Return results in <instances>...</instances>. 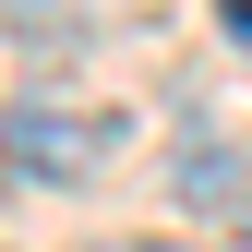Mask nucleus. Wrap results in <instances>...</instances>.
<instances>
[{"mask_svg":"<svg viewBox=\"0 0 252 252\" xmlns=\"http://www.w3.org/2000/svg\"><path fill=\"white\" fill-rule=\"evenodd\" d=\"M180 204H240V156L228 144H180Z\"/></svg>","mask_w":252,"mask_h":252,"instance_id":"2","label":"nucleus"},{"mask_svg":"<svg viewBox=\"0 0 252 252\" xmlns=\"http://www.w3.org/2000/svg\"><path fill=\"white\" fill-rule=\"evenodd\" d=\"M96 252H180V240H96Z\"/></svg>","mask_w":252,"mask_h":252,"instance_id":"4","label":"nucleus"},{"mask_svg":"<svg viewBox=\"0 0 252 252\" xmlns=\"http://www.w3.org/2000/svg\"><path fill=\"white\" fill-rule=\"evenodd\" d=\"M0 156H12L24 180H84L108 156V120L96 108H60V96H12L0 108Z\"/></svg>","mask_w":252,"mask_h":252,"instance_id":"1","label":"nucleus"},{"mask_svg":"<svg viewBox=\"0 0 252 252\" xmlns=\"http://www.w3.org/2000/svg\"><path fill=\"white\" fill-rule=\"evenodd\" d=\"M216 12H228V36H240V48H252V0H216Z\"/></svg>","mask_w":252,"mask_h":252,"instance_id":"3","label":"nucleus"}]
</instances>
